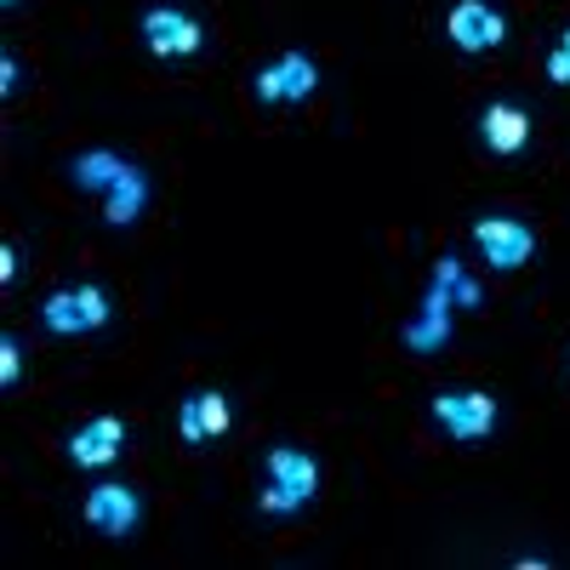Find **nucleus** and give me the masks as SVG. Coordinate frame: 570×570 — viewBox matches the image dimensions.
<instances>
[{
	"label": "nucleus",
	"mask_w": 570,
	"mask_h": 570,
	"mask_svg": "<svg viewBox=\"0 0 570 570\" xmlns=\"http://www.w3.org/2000/svg\"><path fill=\"white\" fill-rule=\"evenodd\" d=\"M120 445H126V422H120V416H91L86 428H75L69 462H80V468H104V462L120 456Z\"/></svg>",
	"instance_id": "nucleus-10"
},
{
	"label": "nucleus",
	"mask_w": 570,
	"mask_h": 570,
	"mask_svg": "<svg viewBox=\"0 0 570 570\" xmlns=\"http://www.w3.org/2000/svg\"><path fill=\"white\" fill-rule=\"evenodd\" d=\"M434 279L451 292V303H462V308L480 303V285H473V279L462 274V263H456V257H440V263H434Z\"/></svg>",
	"instance_id": "nucleus-15"
},
{
	"label": "nucleus",
	"mask_w": 570,
	"mask_h": 570,
	"mask_svg": "<svg viewBox=\"0 0 570 570\" xmlns=\"http://www.w3.org/2000/svg\"><path fill=\"white\" fill-rule=\"evenodd\" d=\"M473 246H480V257H485L497 274H513V268L531 263L537 234L519 223V217H480V223H473Z\"/></svg>",
	"instance_id": "nucleus-4"
},
{
	"label": "nucleus",
	"mask_w": 570,
	"mask_h": 570,
	"mask_svg": "<svg viewBox=\"0 0 570 570\" xmlns=\"http://www.w3.org/2000/svg\"><path fill=\"white\" fill-rule=\"evenodd\" d=\"M142 46L155 58H195L206 46V29L177 7H155V12H142Z\"/></svg>",
	"instance_id": "nucleus-5"
},
{
	"label": "nucleus",
	"mask_w": 570,
	"mask_h": 570,
	"mask_svg": "<svg viewBox=\"0 0 570 570\" xmlns=\"http://www.w3.org/2000/svg\"><path fill=\"white\" fill-rule=\"evenodd\" d=\"M18 376H23V348H18V337H0V383L18 389Z\"/></svg>",
	"instance_id": "nucleus-16"
},
{
	"label": "nucleus",
	"mask_w": 570,
	"mask_h": 570,
	"mask_svg": "<svg viewBox=\"0 0 570 570\" xmlns=\"http://www.w3.org/2000/svg\"><path fill=\"white\" fill-rule=\"evenodd\" d=\"M109 292L104 285H63V292H52L46 297V308H40V320H46V331H58V337H80V331H98V325H109Z\"/></svg>",
	"instance_id": "nucleus-2"
},
{
	"label": "nucleus",
	"mask_w": 570,
	"mask_h": 570,
	"mask_svg": "<svg viewBox=\"0 0 570 570\" xmlns=\"http://www.w3.org/2000/svg\"><path fill=\"white\" fill-rule=\"evenodd\" d=\"M0 91H7V98L18 91V58H7V63H0Z\"/></svg>",
	"instance_id": "nucleus-19"
},
{
	"label": "nucleus",
	"mask_w": 570,
	"mask_h": 570,
	"mask_svg": "<svg viewBox=\"0 0 570 570\" xmlns=\"http://www.w3.org/2000/svg\"><path fill=\"white\" fill-rule=\"evenodd\" d=\"M434 422L456 445H480L497 428V400L480 389H445V394H434Z\"/></svg>",
	"instance_id": "nucleus-3"
},
{
	"label": "nucleus",
	"mask_w": 570,
	"mask_h": 570,
	"mask_svg": "<svg viewBox=\"0 0 570 570\" xmlns=\"http://www.w3.org/2000/svg\"><path fill=\"white\" fill-rule=\"evenodd\" d=\"M451 292H445V285L434 279V285H428V297H422V314L405 325V343L416 348V354H428V348H440L445 337H451Z\"/></svg>",
	"instance_id": "nucleus-11"
},
{
	"label": "nucleus",
	"mask_w": 570,
	"mask_h": 570,
	"mask_svg": "<svg viewBox=\"0 0 570 570\" xmlns=\"http://www.w3.org/2000/svg\"><path fill=\"white\" fill-rule=\"evenodd\" d=\"M445 35L456 52H491V46L508 40V23L497 7H485V0H456L451 18H445Z\"/></svg>",
	"instance_id": "nucleus-7"
},
{
	"label": "nucleus",
	"mask_w": 570,
	"mask_h": 570,
	"mask_svg": "<svg viewBox=\"0 0 570 570\" xmlns=\"http://www.w3.org/2000/svg\"><path fill=\"white\" fill-rule=\"evenodd\" d=\"M0 279H18V246H0Z\"/></svg>",
	"instance_id": "nucleus-18"
},
{
	"label": "nucleus",
	"mask_w": 570,
	"mask_h": 570,
	"mask_svg": "<svg viewBox=\"0 0 570 570\" xmlns=\"http://www.w3.org/2000/svg\"><path fill=\"white\" fill-rule=\"evenodd\" d=\"M548 80H553V86H570V29L559 35V46L548 52Z\"/></svg>",
	"instance_id": "nucleus-17"
},
{
	"label": "nucleus",
	"mask_w": 570,
	"mask_h": 570,
	"mask_svg": "<svg viewBox=\"0 0 570 570\" xmlns=\"http://www.w3.org/2000/svg\"><path fill=\"white\" fill-rule=\"evenodd\" d=\"M126 166H131V160H120L115 149H86V155H75V160H69V177H75L80 188H104V195H109L115 177H120Z\"/></svg>",
	"instance_id": "nucleus-14"
},
{
	"label": "nucleus",
	"mask_w": 570,
	"mask_h": 570,
	"mask_svg": "<svg viewBox=\"0 0 570 570\" xmlns=\"http://www.w3.org/2000/svg\"><path fill=\"white\" fill-rule=\"evenodd\" d=\"M7 7H18V0H7Z\"/></svg>",
	"instance_id": "nucleus-20"
},
{
	"label": "nucleus",
	"mask_w": 570,
	"mask_h": 570,
	"mask_svg": "<svg viewBox=\"0 0 570 570\" xmlns=\"http://www.w3.org/2000/svg\"><path fill=\"white\" fill-rule=\"evenodd\" d=\"M314 86H320V69L308 52H279L268 69H257L263 104H303V98H314Z\"/></svg>",
	"instance_id": "nucleus-6"
},
{
	"label": "nucleus",
	"mask_w": 570,
	"mask_h": 570,
	"mask_svg": "<svg viewBox=\"0 0 570 570\" xmlns=\"http://www.w3.org/2000/svg\"><path fill=\"white\" fill-rule=\"evenodd\" d=\"M480 137H485L491 155H519L531 142V115L519 109V104H491L480 115Z\"/></svg>",
	"instance_id": "nucleus-12"
},
{
	"label": "nucleus",
	"mask_w": 570,
	"mask_h": 570,
	"mask_svg": "<svg viewBox=\"0 0 570 570\" xmlns=\"http://www.w3.org/2000/svg\"><path fill=\"white\" fill-rule=\"evenodd\" d=\"M80 513H86V525H91V531H104L109 542H126L142 508H137V491H126V485H98V491L86 497Z\"/></svg>",
	"instance_id": "nucleus-8"
},
{
	"label": "nucleus",
	"mask_w": 570,
	"mask_h": 570,
	"mask_svg": "<svg viewBox=\"0 0 570 570\" xmlns=\"http://www.w3.org/2000/svg\"><path fill=\"white\" fill-rule=\"evenodd\" d=\"M142 200H149V177H142L137 166H126V171L115 177V188L104 195V217H109L115 228H131V223L142 217Z\"/></svg>",
	"instance_id": "nucleus-13"
},
{
	"label": "nucleus",
	"mask_w": 570,
	"mask_h": 570,
	"mask_svg": "<svg viewBox=\"0 0 570 570\" xmlns=\"http://www.w3.org/2000/svg\"><path fill=\"white\" fill-rule=\"evenodd\" d=\"M177 434H183L188 445L223 440V434H228V400H223L217 389H206V394H188V400H183V411H177Z\"/></svg>",
	"instance_id": "nucleus-9"
},
{
	"label": "nucleus",
	"mask_w": 570,
	"mask_h": 570,
	"mask_svg": "<svg viewBox=\"0 0 570 570\" xmlns=\"http://www.w3.org/2000/svg\"><path fill=\"white\" fill-rule=\"evenodd\" d=\"M320 497V462L297 445H274L268 451V485L257 491V508L285 519V513H297Z\"/></svg>",
	"instance_id": "nucleus-1"
}]
</instances>
